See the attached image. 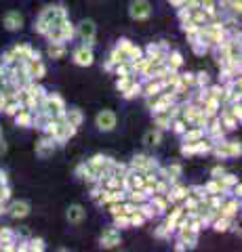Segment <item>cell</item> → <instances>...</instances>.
<instances>
[{
    "mask_svg": "<svg viewBox=\"0 0 242 252\" xmlns=\"http://www.w3.org/2000/svg\"><path fill=\"white\" fill-rule=\"evenodd\" d=\"M131 13H133V17L143 19V17H147V15H150V4H147L145 0H139V2H133V9H131Z\"/></svg>",
    "mask_w": 242,
    "mask_h": 252,
    "instance_id": "6da1fadb",
    "label": "cell"
},
{
    "mask_svg": "<svg viewBox=\"0 0 242 252\" xmlns=\"http://www.w3.org/2000/svg\"><path fill=\"white\" fill-rule=\"evenodd\" d=\"M97 122H99V126H101V128L110 130L112 126H114V122H116V118H114V114H112V112H104V114H99Z\"/></svg>",
    "mask_w": 242,
    "mask_h": 252,
    "instance_id": "7a4b0ae2",
    "label": "cell"
},
{
    "mask_svg": "<svg viewBox=\"0 0 242 252\" xmlns=\"http://www.w3.org/2000/svg\"><path fill=\"white\" fill-rule=\"evenodd\" d=\"M82 217H84V212H82L80 206H72L68 210V219L69 220H82Z\"/></svg>",
    "mask_w": 242,
    "mask_h": 252,
    "instance_id": "3957f363",
    "label": "cell"
},
{
    "mask_svg": "<svg viewBox=\"0 0 242 252\" xmlns=\"http://www.w3.org/2000/svg\"><path fill=\"white\" fill-rule=\"evenodd\" d=\"M80 32H82V36L84 38H93V34H95V28H93V21H84L82 23V28H80Z\"/></svg>",
    "mask_w": 242,
    "mask_h": 252,
    "instance_id": "277c9868",
    "label": "cell"
},
{
    "mask_svg": "<svg viewBox=\"0 0 242 252\" xmlns=\"http://www.w3.org/2000/svg\"><path fill=\"white\" fill-rule=\"evenodd\" d=\"M13 215H15V217L28 215V204H15V206H13Z\"/></svg>",
    "mask_w": 242,
    "mask_h": 252,
    "instance_id": "5b68a950",
    "label": "cell"
},
{
    "mask_svg": "<svg viewBox=\"0 0 242 252\" xmlns=\"http://www.w3.org/2000/svg\"><path fill=\"white\" fill-rule=\"evenodd\" d=\"M76 59H78V63H82V65H84V63H91V53H78L76 55Z\"/></svg>",
    "mask_w": 242,
    "mask_h": 252,
    "instance_id": "8992f818",
    "label": "cell"
},
{
    "mask_svg": "<svg viewBox=\"0 0 242 252\" xmlns=\"http://www.w3.org/2000/svg\"><path fill=\"white\" fill-rule=\"evenodd\" d=\"M147 141H158V135H147Z\"/></svg>",
    "mask_w": 242,
    "mask_h": 252,
    "instance_id": "52a82bcc",
    "label": "cell"
}]
</instances>
